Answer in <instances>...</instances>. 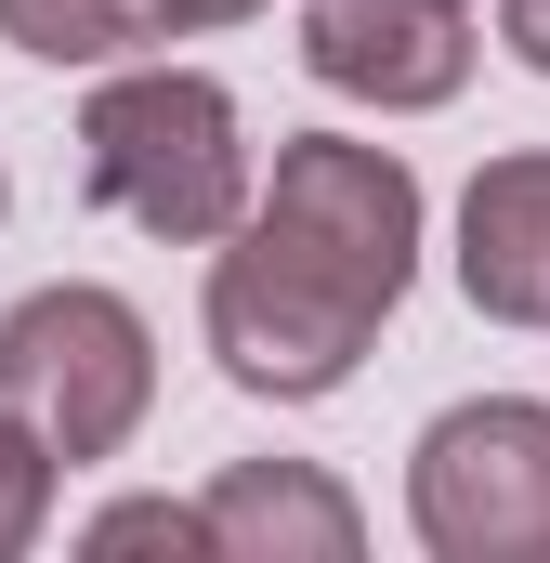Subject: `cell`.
<instances>
[{"label": "cell", "mask_w": 550, "mask_h": 563, "mask_svg": "<svg viewBox=\"0 0 550 563\" xmlns=\"http://www.w3.org/2000/svg\"><path fill=\"white\" fill-rule=\"evenodd\" d=\"M250 119L210 66H170V53H132V66H92V106H79V197L144 223L157 250H210L250 223Z\"/></svg>", "instance_id": "obj_1"}, {"label": "cell", "mask_w": 550, "mask_h": 563, "mask_svg": "<svg viewBox=\"0 0 550 563\" xmlns=\"http://www.w3.org/2000/svg\"><path fill=\"white\" fill-rule=\"evenodd\" d=\"M197 328H210V354H223L237 394H263V407H315V394H341V380L367 367V341L394 328V301H381L367 276H341L328 250L275 236L263 210H250L237 236H210Z\"/></svg>", "instance_id": "obj_2"}, {"label": "cell", "mask_w": 550, "mask_h": 563, "mask_svg": "<svg viewBox=\"0 0 550 563\" xmlns=\"http://www.w3.org/2000/svg\"><path fill=\"white\" fill-rule=\"evenodd\" d=\"M157 407V328H144L119 288L53 276L26 301H0V420H26L66 472L119 459Z\"/></svg>", "instance_id": "obj_3"}, {"label": "cell", "mask_w": 550, "mask_h": 563, "mask_svg": "<svg viewBox=\"0 0 550 563\" xmlns=\"http://www.w3.org/2000/svg\"><path fill=\"white\" fill-rule=\"evenodd\" d=\"M407 525L432 563H550V407L472 394L407 445Z\"/></svg>", "instance_id": "obj_4"}, {"label": "cell", "mask_w": 550, "mask_h": 563, "mask_svg": "<svg viewBox=\"0 0 550 563\" xmlns=\"http://www.w3.org/2000/svg\"><path fill=\"white\" fill-rule=\"evenodd\" d=\"M301 66L341 106L432 119L472 79V0H301Z\"/></svg>", "instance_id": "obj_5"}, {"label": "cell", "mask_w": 550, "mask_h": 563, "mask_svg": "<svg viewBox=\"0 0 550 563\" xmlns=\"http://www.w3.org/2000/svg\"><path fill=\"white\" fill-rule=\"evenodd\" d=\"M197 525H210V563H354L367 551L354 485H328L315 459H223L197 485Z\"/></svg>", "instance_id": "obj_6"}, {"label": "cell", "mask_w": 550, "mask_h": 563, "mask_svg": "<svg viewBox=\"0 0 550 563\" xmlns=\"http://www.w3.org/2000/svg\"><path fill=\"white\" fill-rule=\"evenodd\" d=\"M459 288L498 328H550V144H512L459 197Z\"/></svg>", "instance_id": "obj_7"}, {"label": "cell", "mask_w": 550, "mask_h": 563, "mask_svg": "<svg viewBox=\"0 0 550 563\" xmlns=\"http://www.w3.org/2000/svg\"><path fill=\"white\" fill-rule=\"evenodd\" d=\"M0 40L26 66H132L184 26H170V0H0Z\"/></svg>", "instance_id": "obj_8"}, {"label": "cell", "mask_w": 550, "mask_h": 563, "mask_svg": "<svg viewBox=\"0 0 550 563\" xmlns=\"http://www.w3.org/2000/svg\"><path fill=\"white\" fill-rule=\"evenodd\" d=\"M79 551L119 563V551H170V563H210V525H197V498H106L92 525H79Z\"/></svg>", "instance_id": "obj_9"}, {"label": "cell", "mask_w": 550, "mask_h": 563, "mask_svg": "<svg viewBox=\"0 0 550 563\" xmlns=\"http://www.w3.org/2000/svg\"><path fill=\"white\" fill-rule=\"evenodd\" d=\"M53 485H66V459H53L26 420H0V563H26V551H40V525H53Z\"/></svg>", "instance_id": "obj_10"}, {"label": "cell", "mask_w": 550, "mask_h": 563, "mask_svg": "<svg viewBox=\"0 0 550 563\" xmlns=\"http://www.w3.org/2000/svg\"><path fill=\"white\" fill-rule=\"evenodd\" d=\"M498 40H512V66L550 79V0H498Z\"/></svg>", "instance_id": "obj_11"}, {"label": "cell", "mask_w": 550, "mask_h": 563, "mask_svg": "<svg viewBox=\"0 0 550 563\" xmlns=\"http://www.w3.org/2000/svg\"><path fill=\"white\" fill-rule=\"evenodd\" d=\"M250 13H275V0H170V26H250Z\"/></svg>", "instance_id": "obj_12"}, {"label": "cell", "mask_w": 550, "mask_h": 563, "mask_svg": "<svg viewBox=\"0 0 550 563\" xmlns=\"http://www.w3.org/2000/svg\"><path fill=\"white\" fill-rule=\"evenodd\" d=\"M0 210H13V170H0Z\"/></svg>", "instance_id": "obj_13"}]
</instances>
